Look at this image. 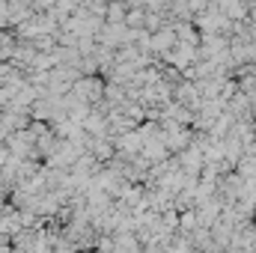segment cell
<instances>
[{"instance_id": "cell-1", "label": "cell", "mask_w": 256, "mask_h": 253, "mask_svg": "<svg viewBox=\"0 0 256 253\" xmlns=\"http://www.w3.org/2000/svg\"><path fill=\"white\" fill-rule=\"evenodd\" d=\"M149 45H152L155 51H167V48L173 45V33H158V36H155Z\"/></svg>"}]
</instances>
